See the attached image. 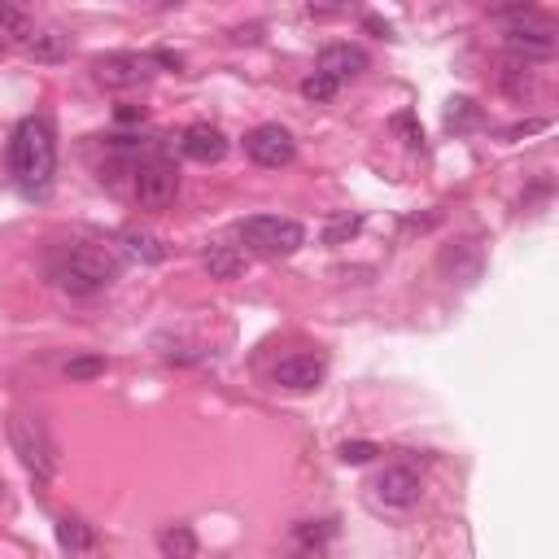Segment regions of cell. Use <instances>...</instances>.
I'll list each match as a JSON object with an SVG mask.
<instances>
[{
    "label": "cell",
    "instance_id": "1",
    "mask_svg": "<svg viewBox=\"0 0 559 559\" xmlns=\"http://www.w3.org/2000/svg\"><path fill=\"white\" fill-rule=\"evenodd\" d=\"M9 175L22 197H44L57 175V136L44 114H27L9 136Z\"/></svg>",
    "mask_w": 559,
    "mask_h": 559
},
{
    "label": "cell",
    "instance_id": "2",
    "mask_svg": "<svg viewBox=\"0 0 559 559\" xmlns=\"http://www.w3.org/2000/svg\"><path fill=\"white\" fill-rule=\"evenodd\" d=\"M53 284L70 297H97L118 276V258L101 245H66L49 267Z\"/></svg>",
    "mask_w": 559,
    "mask_h": 559
},
{
    "label": "cell",
    "instance_id": "3",
    "mask_svg": "<svg viewBox=\"0 0 559 559\" xmlns=\"http://www.w3.org/2000/svg\"><path fill=\"white\" fill-rule=\"evenodd\" d=\"M236 236L263 258H289L306 245V228L297 219H280V214H249L236 223Z\"/></svg>",
    "mask_w": 559,
    "mask_h": 559
},
{
    "label": "cell",
    "instance_id": "4",
    "mask_svg": "<svg viewBox=\"0 0 559 559\" xmlns=\"http://www.w3.org/2000/svg\"><path fill=\"white\" fill-rule=\"evenodd\" d=\"M9 442H14L18 459L27 463L31 477H40V481L53 477V468H57V442H53L49 424H44L40 415H27V411L9 415Z\"/></svg>",
    "mask_w": 559,
    "mask_h": 559
},
{
    "label": "cell",
    "instance_id": "5",
    "mask_svg": "<svg viewBox=\"0 0 559 559\" xmlns=\"http://www.w3.org/2000/svg\"><path fill=\"white\" fill-rule=\"evenodd\" d=\"M136 175V206L140 210H166L180 193V171H175L171 158H162V153H153V158H140L132 166Z\"/></svg>",
    "mask_w": 559,
    "mask_h": 559
},
{
    "label": "cell",
    "instance_id": "6",
    "mask_svg": "<svg viewBox=\"0 0 559 559\" xmlns=\"http://www.w3.org/2000/svg\"><path fill=\"white\" fill-rule=\"evenodd\" d=\"M245 153L258 166H267V171H280V166H289L297 158V140H293L289 127L263 123V127H254V132L245 136Z\"/></svg>",
    "mask_w": 559,
    "mask_h": 559
},
{
    "label": "cell",
    "instance_id": "7",
    "mask_svg": "<svg viewBox=\"0 0 559 559\" xmlns=\"http://www.w3.org/2000/svg\"><path fill=\"white\" fill-rule=\"evenodd\" d=\"M92 79L110 92H132V88H140V83L153 79V62L140 57V53H110L92 66Z\"/></svg>",
    "mask_w": 559,
    "mask_h": 559
},
{
    "label": "cell",
    "instance_id": "8",
    "mask_svg": "<svg viewBox=\"0 0 559 559\" xmlns=\"http://www.w3.org/2000/svg\"><path fill=\"white\" fill-rule=\"evenodd\" d=\"M328 376V363L324 354H289V359L276 363V385L280 389H293V394H311V389L324 385Z\"/></svg>",
    "mask_w": 559,
    "mask_h": 559
},
{
    "label": "cell",
    "instance_id": "9",
    "mask_svg": "<svg viewBox=\"0 0 559 559\" xmlns=\"http://www.w3.org/2000/svg\"><path fill=\"white\" fill-rule=\"evenodd\" d=\"M420 490H424L420 472H415L411 463H394V468H385L376 477V498L394 511H407V507L420 503Z\"/></svg>",
    "mask_w": 559,
    "mask_h": 559
},
{
    "label": "cell",
    "instance_id": "10",
    "mask_svg": "<svg viewBox=\"0 0 559 559\" xmlns=\"http://www.w3.org/2000/svg\"><path fill=\"white\" fill-rule=\"evenodd\" d=\"M180 153L197 166H214V162L228 158V136L210 123H193V127H184V136H180Z\"/></svg>",
    "mask_w": 559,
    "mask_h": 559
},
{
    "label": "cell",
    "instance_id": "11",
    "mask_svg": "<svg viewBox=\"0 0 559 559\" xmlns=\"http://www.w3.org/2000/svg\"><path fill=\"white\" fill-rule=\"evenodd\" d=\"M367 70V53L359 44H324V53H319L315 62V75H328L332 83H350L359 79Z\"/></svg>",
    "mask_w": 559,
    "mask_h": 559
},
{
    "label": "cell",
    "instance_id": "12",
    "mask_svg": "<svg viewBox=\"0 0 559 559\" xmlns=\"http://www.w3.org/2000/svg\"><path fill=\"white\" fill-rule=\"evenodd\" d=\"M22 53L35 57V62H62L70 53V35L57 27H31V35L22 40Z\"/></svg>",
    "mask_w": 559,
    "mask_h": 559
},
{
    "label": "cell",
    "instance_id": "13",
    "mask_svg": "<svg viewBox=\"0 0 559 559\" xmlns=\"http://www.w3.org/2000/svg\"><path fill=\"white\" fill-rule=\"evenodd\" d=\"M57 546H62L66 555H92L97 551V529L88 525V520H79V516H62L57 520Z\"/></svg>",
    "mask_w": 559,
    "mask_h": 559
},
{
    "label": "cell",
    "instance_id": "14",
    "mask_svg": "<svg viewBox=\"0 0 559 559\" xmlns=\"http://www.w3.org/2000/svg\"><path fill=\"white\" fill-rule=\"evenodd\" d=\"M158 551L162 559H197V533L188 525H166L158 533Z\"/></svg>",
    "mask_w": 559,
    "mask_h": 559
},
{
    "label": "cell",
    "instance_id": "15",
    "mask_svg": "<svg viewBox=\"0 0 559 559\" xmlns=\"http://www.w3.org/2000/svg\"><path fill=\"white\" fill-rule=\"evenodd\" d=\"M206 271L214 280H236L245 271V254L232 245H210L206 249Z\"/></svg>",
    "mask_w": 559,
    "mask_h": 559
},
{
    "label": "cell",
    "instance_id": "16",
    "mask_svg": "<svg viewBox=\"0 0 559 559\" xmlns=\"http://www.w3.org/2000/svg\"><path fill=\"white\" fill-rule=\"evenodd\" d=\"M123 245H127V254L140 258V263H162L166 258V245L158 241V236H149V232H123Z\"/></svg>",
    "mask_w": 559,
    "mask_h": 559
},
{
    "label": "cell",
    "instance_id": "17",
    "mask_svg": "<svg viewBox=\"0 0 559 559\" xmlns=\"http://www.w3.org/2000/svg\"><path fill=\"white\" fill-rule=\"evenodd\" d=\"M477 123H481V105L472 97H455L446 105V127L450 132H468V127H477Z\"/></svg>",
    "mask_w": 559,
    "mask_h": 559
},
{
    "label": "cell",
    "instance_id": "18",
    "mask_svg": "<svg viewBox=\"0 0 559 559\" xmlns=\"http://www.w3.org/2000/svg\"><path fill=\"white\" fill-rule=\"evenodd\" d=\"M0 35H5V40H27L31 35V18H27V9H18V5H5V0H0Z\"/></svg>",
    "mask_w": 559,
    "mask_h": 559
},
{
    "label": "cell",
    "instance_id": "19",
    "mask_svg": "<svg viewBox=\"0 0 559 559\" xmlns=\"http://www.w3.org/2000/svg\"><path fill=\"white\" fill-rule=\"evenodd\" d=\"M337 92H341V83H332L328 75H306V79H302V97L315 101V105L337 101Z\"/></svg>",
    "mask_w": 559,
    "mask_h": 559
},
{
    "label": "cell",
    "instance_id": "20",
    "mask_svg": "<svg viewBox=\"0 0 559 559\" xmlns=\"http://www.w3.org/2000/svg\"><path fill=\"white\" fill-rule=\"evenodd\" d=\"M105 354H79V359L66 363V376L70 380H92V376H105Z\"/></svg>",
    "mask_w": 559,
    "mask_h": 559
},
{
    "label": "cell",
    "instance_id": "21",
    "mask_svg": "<svg viewBox=\"0 0 559 559\" xmlns=\"http://www.w3.org/2000/svg\"><path fill=\"white\" fill-rule=\"evenodd\" d=\"M359 228H363V214H341V219H332V223H328L324 245H341V241H350V236H359Z\"/></svg>",
    "mask_w": 559,
    "mask_h": 559
},
{
    "label": "cell",
    "instance_id": "22",
    "mask_svg": "<svg viewBox=\"0 0 559 559\" xmlns=\"http://www.w3.org/2000/svg\"><path fill=\"white\" fill-rule=\"evenodd\" d=\"M503 88L511 92V97H525V92H533V75H529V62H511L503 70Z\"/></svg>",
    "mask_w": 559,
    "mask_h": 559
},
{
    "label": "cell",
    "instance_id": "23",
    "mask_svg": "<svg viewBox=\"0 0 559 559\" xmlns=\"http://www.w3.org/2000/svg\"><path fill=\"white\" fill-rule=\"evenodd\" d=\"M376 455H380V446H376V442H341V446H337V459H341V463H354V468L372 463Z\"/></svg>",
    "mask_w": 559,
    "mask_h": 559
},
{
    "label": "cell",
    "instance_id": "24",
    "mask_svg": "<svg viewBox=\"0 0 559 559\" xmlns=\"http://www.w3.org/2000/svg\"><path fill=\"white\" fill-rule=\"evenodd\" d=\"M293 538L302 546H319V542L332 538V525H328V520H302V525L293 529Z\"/></svg>",
    "mask_w": 559,
    "mask_h": 559
},
{
    "label": "cell",
    "instance_id": "25",
    "mask_svg": "<svg viewBox=\"0 0 559 559\" xmlns=\"http://www.w3.org/2000/svg\"><path fill=\"white\" fill-rule=\"evenodd\" d=\"M394 132L402 136V145H407V149H424V127L415 123V114H398L394 118Z\"/></svg>",
    "mask_w": 559,
    "mask_h": 559
},
{
    "label": "cell",
    "instance_id": "26",
    "mask_svg": "<svg viewBox=\"0 0 559 559\" xmlns=\"http://www.w3.org/2000/svg\"><path fill=\"white\" fill-rule=\"evenodd\" d=\"M149 62L171 66V70H184V57H180V53H171V49H153V53H149Z\"/></svg>",
    "mask_w": 559,
    "mask_h": 559
},
{
    "label": "cell",
    "instance_id": "27",
    "mask_svg": "<svg viewBox=\"0 0 559 559\" xmlns=\"http://www.w3.org/2000/svg\"><path fill=\"white\" fill-rule=\"evenodd\" d=\"M363 27L372 31V35H380V40H394V27H389V22H380L376 14H367V18H363Z\"/></svg>",
    "mask_w": 559,
    "mask_h": 559
},
{
    "label": "cell",
    "instance_id": "28",
    "mask_svg": "<svg viewBox=\"0 0 559 559\" xmlns=\"http://www.w3.org/2000/svg\"><path fill=\"white\" fill-rule=\"evenodd\" d=\"M118 123H145V110H136V105H123V110H118Z\"/></svg>",
    "mask_w": 559,
    "mask_h": 559
},
{
    "label": "cell",
    "instance_id": "29",
    "mask_svg": "<svg viewBox=\"0 0 559 559\" xmlns=\"http://www.w3.org/2000/svg\"><path fill=\"white\" fill-rule=\"evenodd\" d=\"M5 49H9V40H5V35H0V57H5Z\"/></svg>",
    "mask_w": 559,
    "mask_h": 559
},
{
    "label": "cell",
    "instance_id": "30",
    "mask_svg": "<svg viewBox=\"0 0 559 559\" xmlns=\"http://www.w3.org/2000/svg\"><path fill=\"white\" fill-rule=\"evenodd\" d=\"M0 498H5V490H0Z\"/></svg>",
    "mask_w": 559,
    "mask_h": 559
}]
</instances>
